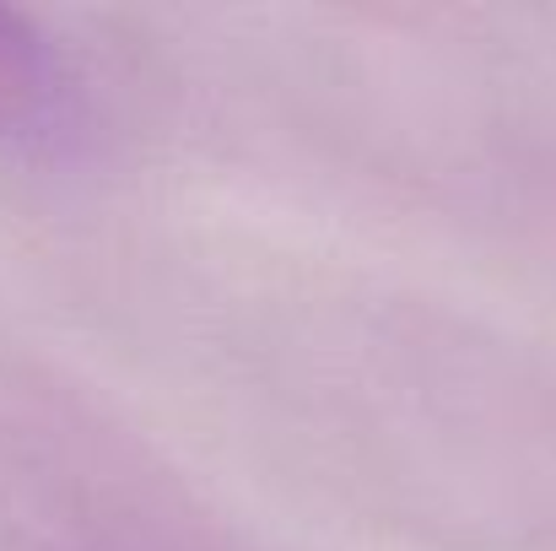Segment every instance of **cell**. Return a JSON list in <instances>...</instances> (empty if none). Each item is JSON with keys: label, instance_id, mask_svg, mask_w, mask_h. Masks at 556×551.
<instances>
[{"label": "cell", "instance_id": "6da1fadb", "mask_svg": "<svg viewBox=\"0 0 556 551\" xmlns=\"http://www.w3.org/2000/svg\"><path fill=\"white\" fill-rule=\"evenodd\" d=\"M76 76L54 38L27 16L0 5V141L5 147H60L76 130Z\"/></svg>", "mask_w": 556, "mask_h": 551}]
</instances>
